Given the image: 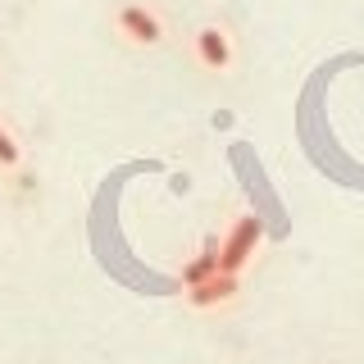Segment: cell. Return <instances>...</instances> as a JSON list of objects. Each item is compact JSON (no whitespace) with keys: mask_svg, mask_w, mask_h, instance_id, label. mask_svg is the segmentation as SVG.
I'll list each match as a JSON object with an SVG mask.
<instances>
[{"mask_svg":"<svg viewBox=\"0 0 364 364\" xmlns=\"http://www.w3.org/2000/svg\"><path fill=\"white\" fill-rule=\"evenodd\" d=\"M255 242H259V223H255V219H242V223H237L232 232L219 242V269H223V273H237V269L250 259Z\"/></svg>","mask_w":364,"mask_h":364,"instance_id":"1","label":"cell"},{"mask_svg":"<svg viewBox=\"0 0 364 364\" xmlns=\"http://www.w3.org/2000/svg\"><path fill=\"white\" fill-rule=\"evenodd\" d=\"M119 32L136 46H155L159 37H164V23H159L146 5H123L119 9Z\"/></svg>","mask_w":364,"mask_h":364,"instance_id":"2","label":"cell"},{"mask_svg":"<svg viewBox=\"0 0 364 364\" xmlns=\"http://www.w3.org/2000/svg\"><path fill=\"white\" fill-rule=\"evenodd\" d=\"M196 55H200L205 68H214V73L232 68V41H228L223 28H200L196 32Z\"/></svg>","mask_w":364,"mask_h":364,"instance_id":"3","label":"cell"},{"mask_svg":"<svg viewBox=\"0 0 364 364\" xmlns=\"http://www.w3.org/2000/svg\"><path fill=\"white\" fill-rule=\"evenodd\" d=\"M237 291V273H214V278H205L200 287H191L187 296H191V305H196V310H210V305H219V301H228V296Z\"/></svg>","mask_w":364,"mask_h":364,"instance_id":"4","label":"cell"},{"mask_svg":"<svg viewBox=\"0 0 364 364\" xmlns=\"http://www.w3.org/2000/svg\"><path fill=\"white\" fill-rule=\"evenodd\" d=\"M214 273H219V242H205V250L182 269V282H187V287H200V282L214 278Z\"/></svg>","mask_w":364,"mask_h":364,"instance_id":"5","label":"cell"},{"mask_svg":"<svg viewBox=\"0 0 364 364\" xmlns=\"http://www.w3.org/2000/svg\"><path fill=\"white\" fill-rule=\"evenodd\" d=\"M18 159H23V151H18V141H14V136H9L5 128H0V168H14Z\"/></svg>","mask_w":364,"mask_h":364,"instance_id":"6","label":"cell"}]
</instances>
